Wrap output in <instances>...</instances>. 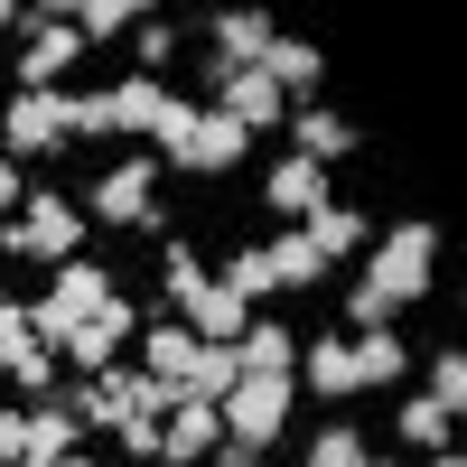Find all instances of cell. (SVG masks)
<instances>
[{
    "label": "cell",
    "mask_w": 467,
    "mask_h": 467,
    "mask_svg": "<svg viewBox=\"0 0 467 467\" xmlns=\"http://www.w3.org/2000/svg\"><path fill=\"white\" fill-rule=\"evenodd\" d=\"M431 281H440V224H420V215L383 224L365 271H356V290H346V327H393L402 308L431 299Z\"/></svg>",
    "instance_id": "cell-1"
},
{
    "label": "cell",
    "mask_w": 467,
    "mask_h": 467,
    "mask_svg": "<svg viewBox=\"0 0 467 467\" xmlns=\"http://www.w3.org/2000/svg\"><path fill=\"white\" fill-rule=\"evenodd\" d=\"M0 253L10 262H85V206L66 197V187H47V178H28V206L0 224Z\"/></svg>",
    "instance_id": "cell-2"
},
{
    "label": "cell",
    "mask_w": 467,
    "mask_h": 467,
    "mask_svg": "<svg viewBox=\"0 0 467 467\" xmlns=\"http://www.w3.org/2000/svg\"><path fill=\"white\" fill-rule=\"evenodd\" d=\"M85 224H140V234H169V215H160V160H150V150H131V160L94 169V187H85Z\"/></svg>",
    "instance_id": "cell-3"
},
{
    "label": "cell",
    "mask_w": 467,
    "mask_h": 467,
    "mask_svg": "<svg viewBox=\"0 0 467 467\" xmlns=\"http://www.w3.org/2000/svg\"><path fill=\"white\" fill-rule=\"evenodd\" d=\"M150 327V299H131V290H112L94 318H75L66 337H57V365L66 374H103V365H122V346Z\"/></svg>",
    "instance_id": "cell-4"
},
{
    "label": "cell",
    "mask_w": 467,
    "mask_h": 467,
    "mask_svg": "<svg viewBox=\"0 0 467 467\" xmlns=\"http://www.w3.org/2000/svg\"><path fill=\"white\" fill-rule=\"evenodd\" d=\"M290 402H299L290 374H244L215 402V420H224V440H244V449H281L290 440Z\"/></svg>",
    "instance_id": "cell-5"
},
{
    "label": "cell",
    "mask_w": 467,
    "mask_h": 467,
    "mask_svg": "<svg viewBox=\"0 0 467 467\" xmlns=\"http://www.w3.org/2000/svg\"><path fill=\"white\" fill-rule=\"evenodd\" d=\"M103 299H112V271H103V262H57V281H47V299L28 308V327L47 337V356H57V337H66L75 318H94Z\"/></svg>",
    "instance_id": "cell-6"
},
{
    "label": "cell",
    "mask_w": 467,
    "mask_h": 467,
    "mask_svg": "<svg viewBox=\"0 0 467 467\" xmlns=\"http://www.w3.org/2000/svg\"><path fill=\"white\" fill-rule=\"evenodd\" d=\"M47 150H66V85L57 94H10L0 103V160H47Z\"/></svg>",
    "instance_id": "cell-7"
},
{
    "label": "cell",
    "mask_w": 467,
    "mask_h": 467,
    "mask_svg": "<svg viewBox=\"0 0 467 467\" xmlns=\"http://www.w3.org/2000/svg\"><path fill=\"white\" fill-rule=\"evenodd\" d=\"M85 57V37L66 28V10H28V47L10 57V75H19V94H57V75Z\"/></svg>",
    "instance_id": "cell-8"
},
{
    "label": "cell",
    "mask_w": 467,
    "mask_h": 467,
    "mask_svg": "<svg viewBox=\"0 0 467 467\" xmlns=\"http://www.w3.org/2000/svg\"><path fill=\"white\" fill-rule=\"evenodd\" d=\"M206 85H215V112H224V122H244V131H281V122H290V94L271 85L262 66H234V75H206Z\"/></svg>",
    "instance_id": "cell-9"
},
{
    "label": "cell",
    "mask_w": 467,
    "mask_h": 467,
    "mask_svg": "<svg viewBox=\"0 0 467 467\" xmlns=\"http://www.w3.org/2000/svg\"><path fill=\"white\" fill-rule=\"evenodd\" d=\"M206 28H215V37H206V75L262 66V57H271V37H281V19H271V10H215Z\"/></svg>",
    "instance_id": "cell-10"
},
{
    "label": "cell",
    "mask_w": 467,
    "mask_h": 467,
    "mask_svg": "<svg viewBox=\"0 0 467 467\" xmlns=\"http://www.w3.org/2000/svg\"><path fill=\"white\" fill-rule=\"evenodd\" d=\"M290 383H299L308 402H356V356H346V327L308 337V346H299V365H290Z\"/></svg>",
    "instance_id": "cell-11"
},
{
    "label": "cell",
    "mask_w": 467,
    "mask_h": 467,
    "mask_svg": "<svg viewBox=\"0 0 467 467\" xmlns=\"http://www.w3.org/2000/svg\"><path fill=\"white\" fill-rule=\"evenodd\" d=\"M327 197H337V187H327V169H318V160H299V150L262 169V206H271V215H290V224H308Z\"/></svg>",
    "instance_id": "cell-12"
},
{
    "label": "cell",
    "mask_w": 467,
    "mask_h": 467,
    "mask_svg": "<svg viewBox=\"0 0 467 467\" xmlns=\"http://www.w3.org/2000/svg\"><path fill=\"white\" fill-rule=\"evenodd\" d=\"M244 150H253V131H244V122H224V112L206 103V112H197V131H187L178 178H224V169H244Z\"/></svg>",
    "instance_id": "cell-13"
},
{
    "label": "cell",
    "mask_w": 467,
    "mask_h": 467,
    "mask_svg": "<svg viewBox=\"0 0 467 467\" xmlns=\"http://www.w3.org/2000/svg\"><path fill=\"white\" fill-rule=\"evenodd\" d=\"M281 131H290V150H299V160H318V169H327V160H346V150L365 140L337 103H290V122H281Z\"/></svg>",
    "instance_id": "cell-14"
},
{
    "label": "cell",
    "mask_w": 467,
    "mask_h": 467,
    "mask_svg": "<svg viewBox=\"0 0 467 467\" xmlns=\"http://www.w3.org/2000/svg\"><path fill=\"white\" fill-rule=\"evenodd\" d=\"M215 440H224L215 402H178V411L160 420V467H206V458H215Z\"/></svg>",
    "instance_id": "cell-15"
},
{
    "label": "cell",
    "mask_w": 467,
    "mask_h": 467,
    "mask_svg": "<svg viewBox=\"0 0 467 467\" xmlns=\"http://www.w3.org/2000/svg\"><path fill=\"white\" fill-rule=\"evenodd\" d=\"M262 75H271V85H281L290 103H318V85H327V57H318V37L281 28V37H271V57H262Z\"/></svg>",
    "instance_id": "cell-16"
},
{
    "label": "cell",
    "mask_w": 467,
    "mask_h": 467,
    "mask_svg": "<svg viewBox=\"0 0 467 467\" xmlns=\"http://www.w3.org/2000/svg\"><path fill=\"white\" fill-rule=\"evenodd\" d=\"M346 356H356V393H393V383L411 374V346L393 327H356L346 337Z\"/></svg>",
    "instance_id": "cell-17"
},
{
    "label": "cell",
    "mask_w": 467,
    "mask_h": 467,
    "mask_svg": "<svg viewBox=\"0 0 467 467\" xmlns=\"http://www.w3.org/2000/svg\"><path fill=\"white\" fill-rule=\"evenodd\" d=\"M75 449H85L75 402H28V449H19V467H57V458H75Z\"/></svg>",
    "instance_id": "cell-18"
},
{
    "label": "cell",
    "mask_w": 467,
    "mask_h": 467,
    "mask_svg": "<svg viewBox=\"0 0 467 467\" xmlns=\"http://www.w3.org/2000/svg\"><path fill=\"white\" fill-rule=\"evenodd\" d=\"M0 383H19L28 402H47V383H57V356H47V337H37L28 318L0 337Z\"/></svg>",
    "instance_id": "cell-19"
},
{
    "label": "cell",
    "mask_w": 467,
    "mask_h": 467,
    "mask_svg": "<svg viewBox=\"0 0 467 467\" xmlns=\"http://www.w3.org/2000/svg\"><path fill=\"white\" fill-rule=\"evenodd\" d=\"M299 234H308V253H318L327 271H337V262H356V244H374V224H365V206H337V197H327L318 215H308Z\"/></svg>",
    "instance_id": "cell-20"
},
{
    "label": "cell",
    "mask_w": 467,
    "mask_h": 467,
    "mask_svg": "<svg viewBox=\"0 0 467 467\" xmlns=\"http://www.w3.org/2000/svg\"><path fill=\"white\" fill-rule=\"evenodd\" d=\"M187 365H197V337H187L178 318H169V327H140V374H150V383H169V393H178Z\"/></svg>",
    "instance_id": "cell-21"
},
{
    "label": "cell",
    "mask_w": 467,
    "mask_h": 467,
    "mask_svg": "<svg viewBox=\"0 0 467 467\" xmlns=\"http://www.w3.org/2000/svg\"><path fill=\"white\" fill-rule=\"evenodd\" d=\"M234 383H244V356H234V346H197V365H187L178 402H224Z\"/></svg>",
    "instance_id": "cell-22"
},
{
    "label": "cell",
    "mask_w": 467,
    "mask_h": 467,
    "mask_svg": "<svg viewBox=\"0 0 467 467\" xmlns=\"http://www.w3.org/2000/svg\"><path fill=\"white\" fill-rule=\"evenodd\" d=\"M234 356H244V374H290V365H299V346H290L281 318H253L244 337H234Z\"/></svg>",
    "instance_id": "cell-23"
},
{
    "label": "cell",
    "mask_w": 467,
    "mask_h": 467,
    "mask_svg": "<svg viewBox=\"0 0 467 467\" xmlns=\"http://www.w3.org/2000/svg\"><path fill=\"white\" fill-rule=\"evenodd\" d=\"M374 449H365V431L356 420H318V431L299 440V467H365Z\"/></svg>",
    "instance_id": "cell-24"
},
{
    "label": "cell",
    "mask_w": 467,
    "mask_h": 467,
    "mask_svg": "<svg viewBox=\"0 0 467 467\" xmlns=\"http://www.w3.org/2000/svg\"><path fill=\"white\" fill-rule=\"evenodd\" d=\"M215 281H224L234 299H244V308H253V299H271V290H281V281H271V253H262V244H234V253L215 262Z\"/></svg>",
    "instance_id": "cell-25"
},
{
    "label": "cell",
    "mask_w": 467,
    "mask_h": 467,
    "mask_svg": "<svg viewBox=\"0 0 467 467\" xmlns=\"http://www.w3.org/2000/svg\"><path fill=\"white\" fill-rule=\"evenodd\" d=\"M262 253H271V281H281V290H318V281H327V262L308 253V234H299V224L281 234V244H262Z\"/></svg>",
    "instance_id": "cell-26"
},
{
    "label": "cell",
    "mask_w": 467,
    "mask_h": 467,
    "mask_svg": "<svg viewBox=\"0 0 467 467\" xmlns=\"http://www.w3.org/2000/svg\"><path fill=\"white\" fill-rule=\"evenodd\" d=\"M66 28L94 47V37H131V28H140V10H131V0H75V10H66Z\"/></svg>",
    "instance_id": "cell-27"
},
{
    "label": "cell",
    "mask_w": 467,
    "mask_h": 467,
    "mask_svg": "<svg viewBox=\"0 0 467 467\" xmlns=\"http://www.w3.org/2000/svg\"><path fill=\"white\" fill-rule=\"evenodd\" d=\"M393 431H402L411 449H449V431H458V420H449L431 393H420V402H402V411H393Z\"/></svg>",
    "instance_id": "cell-28"
},
{
    "label": "cell",
    "mask_w": 467,
    "mask_h": 467,
    "mask_svg": "<svg viewBox=\"0 0 467 467\" xmlns=\"http://www.w3.org/2000/svg\"><path fill=\"white\" fill-rule=\"evenodd\" d=\"M431 402L458 420L467 411V346H440V356H431Z\"/></svg>",
    "instance_id": "cell-29"
},
{
    "label": "cell",
    "mask_w": 467,
    "mask_h": 467,
    "mask_svg": "<svg viewBox=\"0 0 467 467\" xmlns=\"http://www.w3.org/2000/svg\"><path fill=\"white\" fill-rule=\"evenodd\" d=\"M66 140H122L112 131V94H66Z\"/></svg>",
    "instance_id": "cell-30"
},
{
    "label": "cell",
    "mask_w": 467,
    "mask_h": 467,
    "mask_svg": "<svg viewBox=\"0 0 467 467\" xmlns=\"http://www.w3.org/2000/svg\"><path fill=\"white\" fill-rule=\"evenodd\" d=\"M131 47H140V75H169V57H178V28H169V19H140V28H131Z\"/></svg>",
    "instance_id": "cell-31"
},
{
    "label": "cell",
    "mask_w": 467,
    "mask_h": 467,
    "mask_svg": "<svg viewBox=\"0 0 467 467\" xmlns=\"http://www.w3.org/2000/svg\"><path fill=\"white\" fill-rule=\"evenodd\" d=\"M19 206H28V169H19V160H0V224H10Z\"/></svg>",
    "instance_id": "cell-32"
},
{
    "label": "cell",
    "mask_w": 467,
    "mask_h": 467,
    "mask_svg": "<svg viewBox=\"0 0 467 467\" xmlns=\"http://www.w3.org/2000/svg\"><path fill=\"white\" fill-rule=\"evenodd\" d=\"M19 449H28V402L0 411V467H19Z\"/></svg>",
    "instance_id": "cell-33"
},
{
    "label": "cell",
    "mask_w": 467,
    "mask_h": 467,
    "mask_svg": "<svg viewBox=\"0 0 467 467\" xmlns=\"http://www.w3.org/2000/svg\"><path fill=\"white\" fill-rule=\"evenodd\" d=\"M122 449L131 458H160V420H122Z\"/></svg>",
    "instance_id": "cell-34"
},
{
    "label": "cell",
    "mask_w": 467,
    "mask_h": 467,
    "mask_svg": "<svg viewBox=\"0 0 467 467\" xmlns=\"http://www.w3.org/2000/svg\"><path fill=\"white\" fill-rule=\"evenodd\" d=\"M19 318H28V308H19V299H10V290H0V337H10V327H19Z\"/></svg>",
    "instance_id": "cell-35"
},
{
    "label": "cell",
    "mask_w": 467,
    "mask_h": 467,
    "mask_svg": "<svg viewBox=\"0 0 467 467\" xmlns=\"http://www.w3.org/2000/svg\"><path fill=\"white\" fill-rule=\"evenodd\" d=\"M431 467H467V458H458V449H431Z\"/></svg>",
    "instance_id": "cell-36"
},
{
    "label": "cell",
    "mask_w": 467,
    "mask_h": 467,
    "mask_svg": "<svg viewBox=\"0 0 467 467\" xmlns=\"http://www.w3.org/2000/svg\"><path fill=\"white\" fill-rule=\"evenodd\" d=\"M57 467H94V458H85V449H75V458H57Z\"/></svg>",
    "instance_id": "cell-37"
},
{
    "label": "cell",
    "mask_w": 467,
    "mask_h": 467,
    "mask_svg": "<svg viewBox=\"0 0 467 467\" xmlns=\"http://www.w3.org/2000/svg\"><path fill=\"white\" fill-rule=\"evenodd\" d=\"M365 467H402V458H365Z\"/></svg>",
    "instance_id": "cell-38"
},
{
    "label": "cell",
    "mask_w": 467,
    "mask_h": 467,
    "mask_svg": "<svg viewBox=\"0 0 467 467\" xmlns=\"http://www.w3.org/2000/svg\"><path fill=\"white\" fill-rule=\"evenodd\" d=\"M0 75H10V66H0Z\"/></svg>",
    "instance_id": "cell-39"
}]
</instances>
